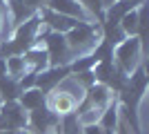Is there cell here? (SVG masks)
<instances>
[{
    "label": "cell",
    "instance_id": "obj_1",
    "mask_svg": "<svg viewBox=\"0 0 149 134\" xmlns=\"http://www.w3.org/2000/svg\"><path fill=\"white\" fill-rule=\"evenodd\" d=\"M102 34H100V25H93V22H78L74 29H69L65 34V40L69 45V51L71 56H87L91 54L96 47H98Z\"/></svg>",
    "mask_w": 149,
    "mask_h": 134
},
{
    "label": "cell",
    "instance_id": "obj_2",
    "mask_svg": "<svg viewBox=\"0 0 149 134\" xmlns=\"http://www.w3.org/2000/svg\"><path fill=\"white\" fill-rule=\"evenodd\" d=\"M140 60H143V43L138 36H131V38H125L120 45L113 47V63H116V69L125 76H129L140 67Z\"/></svg>",
    "mask_w": 149,
    "mask_h": 134
},
{
    "label": "cell",
    "instance_id": "obj_3",
    "mask_svg": "<svg viewBox=\"0 0 149 134\" xmlns=\"http://www.w3.org/2000/svg\"><path fill=\"white\" fill-rule=\"evenodd\" d=\"M27 114L18 101H7L0 105V132H18L27 128Z\"/></svg>",
    "mask_w": 149,
    "mask_h": 134
},
{
    "label": "cell",
    "instance_id": "obj_4",
    "mask_svg": "<svg viewBox=\"0 0 149 134\" xmlns=\"http://www.w3.org/2000/svg\"><path fill=\"white\" fill-rule=\"evenodd\" d=\"M47 40V56H49V67H67L74 56L69 51V45L65 40V34H56V32H49L45 36Z\"/></svg>",
    "mask_w": 149,
    "mask_h": 134
},
{
    "label": "cell",
    "instance_id": "obj_5",
    "mask_svg": "<svg viewBox=\"0 0 149 134\" xmlns=\"http://www.w3.org/2000/svg\"><path fill=\"white\" fill-rule=\"evenodd\" d=\"M29 119H27V130L31 134H47L49 130L58 128V121H60V116L54 114L47 105L45 107H38L33 112H27Z\"/></svg>",
    "mask_w": 149,
    "mask_h": 134
},
{
    "label": "cell",
    "instance_id": "obj_6",
    "mask_svg": "<svg viewBox=\"0 0 149 134\" xmlns=\"http://www.w3.org/2000/svg\"><path fill=\"white\" fill-rule=\"evenodd\" d=\"M47 9L60 13V16H69V18L78 20V22H89L91 20L87 16V11L76 0H47Z\"/></svg>",
    "mask_w": 149,
    "mask_h": 134
},
{
    "label": "cell",
    "instance_id": "obj_7",
    "mask_svg": "<svg viewBox=\"0 0 149 134\" xmlns=\"http://www.w3.org/2000/svg\"><path fill=\"white\" fill-rule=\"evenodd\" d=\"M111 103V89L107 87V85H91V87L87 89V94H85V98H82V107H93V109H102L107 107Z\"/></svg>",
    "mask_w": 149,
    "mask_h": 134
},
{
    "label": "cell",
    "instance_id": "obj_8",
    "mask_svg": "<svg viewBox=\"0 0 149 134\" xmlns=\"http://www.w3.org/2000/svg\"><path fill=\"white\" fill-rule=\"evenodd\" d=\"M71 72H69V65L67 67H47L45 72L36 74V87L42 89L45 94L51 92V89H56V85L60 83L65 76H69Z\"/></svg>",
    "mask_w": 149,
    "mask_h": 134
},
{
    "label": "cell",
    "instance_id": "obj_9",
    "mask_svg": "<svg viewBox=\"0 0 149 134\" xmlns=\"http://www.w3.org/2000/svg\"><path fill=\"white\" fill-rule=\"evenodd\" d=\"M47 107L54 112V114L58 116H65V114H74V109L78 107V103L71 98V96L62 94V92H58V89H54L49 96H47V103H45Z\"/></svg>",
    "mask_w": 149,
    "mask_h": 134
},
{
    "label": "cell",
    "instance_id": "obj_10",
    "mask_svg": "<svg viewBox=\"0 0 149 134\" xmlns=\"http://www.w3.org/2000/svg\"><path fill=\"white\" fill-rule=\"evenodd\" d=\"M22 60H25V67H27L29 74H40V72H45L49 67V56H47V51H45L42 47H38V45H33L31 49L25 51Z\"/></svg>",
    "mask_w": 149,
    "mask_h": 134
},
{
    "label": "cell",
    "instance_id": "obj_11",
    "mask_svg": "<svg viewBox=\"0 0 149 134\" xmlns=\"http://www.w3.org/2000/svg\"><path fill=\"white\" fill-rule=\"evenodd\" d=\"M42 18H45V25L56 34H67L69 29H74L78 25V20L69 18V16H60V13L51 11V9H42Z\"/></svg>",
    "mask_w": 149,
    "mask_h": 134
},
{
    "label": "cell",
    "instance_id": "obj_12",
    "mask_svg": "<svg viewBox=\"0 0 149 134\" xmlns=\"http://www.w3.org/2000/svg\"><path fill=\"white\" fill-rule=\"evenodd\" d=\"M18 103H20V107L25 109V112H33V109H38V107H45L47 94H45L42 89H38V87H31V89L20 92Z\"/></svg>",
    "mask_w": 149,
    "mask_h": 134
},
{
    "label": "cell",
    "instance_id": "obj_13",
    "mask_svg": "<svg viewBox=\"0 0 149 134\" xmlns=\"http://www.w3.org/2000/svg\"><path fill=\"white\" fill-rule=\"evenodd\" d=\"M9 5H7V9H9V13H11V18H13V22H16V27L18 25H22L25 20H29V18H33V7L31 5H27L25 0H7Z\"/></svg>",
    "mask_w": 149,
    "mask_h": 134
},
{
    "label": "cell",
    "instance_id": "obj_14",
    "mask_svg": "<svg viewBox=\"0 0 149 134\" xmlns=\"http://www.w3.org/2000/svg\"><path fill=\"white\" fill-rule=\"evenodd\" d=\"M120 29H123V34L127 36V38H131V36H136L138 34V27H140V7H136V9H131V11H127L120 18Z\"/></svg>",
    "mask_w": 149,
    "mask_h": 134
},
{
    "label": "cell",
    "instance_id": "obj_15",
    "mask_svg": "<svg viewBox=\"0 0 149 134\" xmlns=\"http://www.w3.org/2000/svg\"><path fill=\"white\" fill-rule=\"evenodd\" d=\"M98 125L105 132H116V125H118V105H116V101H111L102 109V114L98 119Z\"/></svg>",
    "mask_w": 149,
    "mask_h": 134
},
{
    "label": "cell",
    "instance_id": "obj_16",
    "mask_svg": "<svg viewBox=\"0 0 149 134\" xmlns=\"http://www.w3.org/2000/svg\"><path fill=\"white\" fill-rule=\"evenodd\" d=\"M20 96V85L18 81H13L5 74V76H0V101L7 103V101H18Z\"/></svg>",
    "mask_w": 149,
    "mask_h": 134
},
{
    "label": "cell",
    "instance_id": "obj_17",
    "mask_svg": "<svg viewBox=\"0 0 149 134\" xmlns=\"http://www.w3.org/2000/svg\"><path fill=\"white\" fill-rule=\"evenodd\" d=\"M5 72H7V76H9V78L20 81V78L27 74V67H25L22 56H9V58H5Z\"/></svg>",
    "mask_w": 149,
    "mask_h": 134
},
{
    "label": "cell",
    "instance_id": "obj_18",
    "mask_svg": "<svg viewBox=\"0 0 149 134\" xmlns=\"http://www.w3.org/2000/svg\"><path fill=\"white\" fill-rule=\"evenodd\" d=\"M58 134H82V123L76 114H65L58 121Z\"/></svg>",
    "mask_w": 149,
    "mask_h": 134
},
{
    "label": "cell",
    "instance_id": "obj_19",
    "mask_svg": "<svg viewBox=\"0 0 149 134\" xmlns=\"http://www.w3.org/2000/svg\"><path fill=\"white\" fill-rule=\"evenodd\" d=\"M76 2L87 11L89 18L102 22V18H105V9H102V2H100V0H76Z\"/></svg>",
    "mask_w": 149,
    "mask_h": 134
},
{
    "label": "cell",
    "instance_id": "obj_20",
    "mask_svg": "<svg viewBox=\"0 0 149 134\" xmlns=\"http://www.w3.org/2000/svg\"><path fill=\"white\" fill-rule=\"evenodd\" d=\"M96 67V58L91 54L87 56H80V58H74L71 63H69V72H74V74H80V72H91Z\"/></svg>",
    "mask_w": 149,
    "mask_h": 134
},
{
    "label": "cell",
    "instance_id": "obj_21",
    "mask_svg": "<svg viewBox=\"0 0 149 134\" xmlns=\"http://www.w3.org/2000/svg\"><path fill=\"white\" fill-rule=\"evenodd\" d=\"M82 134H102V130H100L98 123L96 125H82Z\"/></svg>",
    "mask_w": 149,
    "mask_h": 134
},
{
    "label": "cell",
    "instance_id": "obj_22",
    "mask_svg": "<svg viewBox=\"0 0 149 134\" xmlns=\"http://www.w3.org/2000/svg\"><path fill=\"white\" fill-rule=\"evenodd\" d=\"M127 2H129L134 9H136V7H140V5H145V0H127Z\"/></svg>",
    "mask_w": 149,
    "mask_h": 134
},
{
    "label": "cell",
    "instance_id": "obj_23",
    "mask_svg": "<svg viewBox=\"0 0 149 134\" xmlns=\"http://www.w3.org/2000/svg\"><path fill=\"white\" fill-rule=\"evenodd\" d=\"M102 2V9H107V7H111L113 2H118V0H100Z\"/></svg>",
    "mask_w": 149,
    "mask_h": 134
},
{
    "label": "cell",
    "instance_id": "obj_24",
    "mask_svg": "<svg viewBox=\"0 0 149 134\" xmlns=\"http://www.w3.org/2000/svg\"><path fill=\"white\" fill-rule=\"evenodd\" d=\"M0 134H20V130H18V132H0Z\"/></svg>",
    "mask_w": 149,
    "mask_h": 134
},
{
    "label": "cell",
    "instance_id": "obj_25",
    "mask_svg": "<svg viewBox=\"0 0 149 134\" xmlns=\"http://www.w3.org/2000/svg\"><path fill=\"white\" fill-rule=\"evenodd\" d=\"M0 18H2V2H0Z\"/></svg>",
    "mask_w": 149,
    "mask_h": 134
},
{
    "label": "cell",
    "instance_id": "obj_26",
    "mask_svg": "<svg viewBox=\"0 0 149 134\" xmlns=\"http://www.w3.org/2000/svg\"><path fill=\"white\" fill-rule=\"evenodd\" d=\"M0 105H2V101H0Z\"/></svg>",
    "mask_w": 149,
    "mask_h": 134
},
{
    "label": "cell",
    "instance_id": "obj_27",
    "mask_svg": "<svg viewBox=\"0 0 149 134\" xmlns=\"http://www.w3.org/2000/svg\"><path fill=\"white\" fill-rule=\"evenodd\" d=\"M54 134H58V132H54Z\"/></svg>",
    "mask_w": 149,
    "mask_h": 134
}]
</instances>
